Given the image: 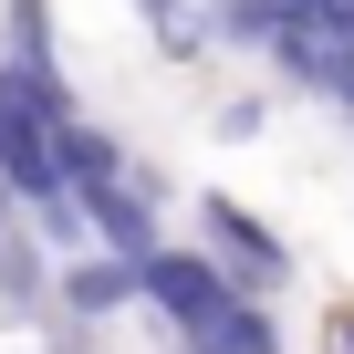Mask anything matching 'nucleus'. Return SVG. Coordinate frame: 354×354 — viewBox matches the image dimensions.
<instances>
[{"label": "nucleus", "instance_id": "39448f33", "mask_svg": "<svg viewBox=\"0 0 354 354\" xmlns=\"http://www.w3.org/2000/svg\"><path fill=\"white\" fill-rule=\"evenodd\" d=\"M42 136H53V167H63V188H73V177H115V167H125V146H115V136H104L84 104H73L63 125H42Z\"/></svg>", "mask_w": 354, "mask_h": 354}, {"label": "nucleus", "instance_id": "1a4fd4ad", "mask_svg": "<svg viewBox=\"0 0 354 354\" xmlns=\"http://www.w3.org/2000/svg\"><path fill=\"white\" fill-rule=\"evenodd\" d=\"M333 354H354V302H344V313H333Z\"/></svg>", "mask_w": 354, "mask_h": 354}, {"label": "nucleus", "instance_id": "0eeeda50", "mask_svg": "<svg viewBox=\"0 0 354 354\" xmlns=\"http://www.w3.org/2000/svg\"><path fill=\"white\" fill-rule=\"evenodd\" d=\"M261 115H271V104H261V94H240V104H219V136H261Z\"/></svg>", "mask_w": 354, "mask_h": 354}, {"label": "nucleus", "instance_id": "7ed1b4c3", "mask_svg": "<svg viewBox=\"0 0 354 354\" xmlns=\"http://www.w3.org/2000/svg\"><path fill=\"white\" fill-rule=\"evenodd\" d=\"M146 177L136 167H115V177H73V219L115 250V261H136V250H156V219H146Z\"/></svg>", "mask_w": 354, "mask_h": 354}, {"label": "nucleus", "instance_id": "6e6552de", "mask_svg": "<svg viewBox=\"0 0 354 354\" xmlns=\"http://www.w3.org/2000/svg\"><path fill=\"white\" fill-rule=\"evenodd\" d=\"M136 11H146V21L167 32V42H188V0H136Z\"/></svg>", "mask_w": 354, "mask_h": 354}, {"label": "nucleus", "instance_id": "f03ea898", "mask_svg": "<svg viewBox=\"0 0 354 354\" xmlns=\"http://www.w3.org/2000/svg\"><path fill=\"white\" fill-rule=\"evenodd\" d=\"M198 240H209V261L230 271V292H281L292 281V250H281V230H261L240 198H198Z\"/></svg>", "mask_w": 354, "mask_h": 354}, {"label": "nucleus", "instance_id": "20e7f679", "mask_svg": "<svg viewBox=\"0 0 354 354\" xmlns=\"http://www.w3.org/2000/svg\"><path fill=\"white\" fill-rule=\"evenodd\" d=\"M177 344H188V354H281V323H271L261 292H230L198 333H177Z\"/></svg>", "mask_w": 354, "mask_h": 354}, {"label": "nucleus", "instance_id": "423d86ee", "mask_svg": "<svg viewBox=\"0 0 354 354\" xmlns=\"http://www.w3.org/2000/svg\"><path fill=\"white\" fill-rule=\"evenodd\" d=\"M125 302H136V281H125V261H115V250L63 271V313H73V323H104V313H125Z\"/></svg>", "mask_w": 354, "mask_h": 354}, {"label": "nucleus", "instance_id": "f257e3e1", "mask_svg": "<svg viewBox=\"0 0 354 354\" xmlns=\"http://www.w3.org/2000/svg\"><path fill=\"white\" fill-rule=\"evenodd\" d=\"M125 281H136V302H146L167 333H198V323L230 302V271H219L209 250H167V240H156V250H136V261H125Z\"/></svg>", "mask_w": 354, "mask_h": 354}]
</instances>
